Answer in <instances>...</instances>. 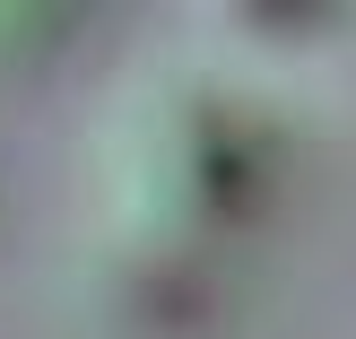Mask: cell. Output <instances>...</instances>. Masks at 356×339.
I'll list each match as a JSON object with an SVG mask.
<instances>
[]
</instances>
